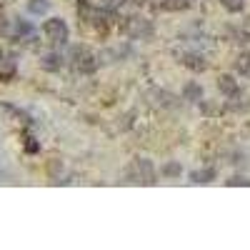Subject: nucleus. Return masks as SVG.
<instances>
[{"label": "nucleus", "mask_w": 250, "mask_h": 250, "mask_svg": "<svg viewBox=\"0 0 250 250\" xmlns=\"http://www.w3.org/2000/svg\"><path fill=\"white\" fill-rule=\"evenodd\" d=\"M128 183H140V185H155V168H153V163L150 160H145V158H135L130 163V168H128Z\"/></svg>", "instance_id": "1"}, {"label": "nucleus", "mask_w": 250, "mask_h": 250, "mask_svg": "<svg viewBox=\"0 0 250 250\" xmlns=\"http://www.w3.org/2000/svg\"><path fill=\"white\" fill-rule=\"evenodd\" d=\"M70 60H73L75 70H80V73H93V70L98 68L95 53H93L90 48H85V45H75V48L70 50Z\"/></svg>", "instance_id": "2"}, {"label": "nucleus", "mask_w": 250, "mask_h": 250, "mask_svg": "<svg viewBox=\"0 0 250 250\" xmlns=\"http://www.w3.org/2000/svg\"><path fill=\"white\" fill-rule=\"evenodd\" d=\"M43 33L45 38L50 40L53 45H62L68 40V25H65V20H60V18H50L43 23Z\"/></svg>", "instance_id": "3"}, {"label": "nucleus", "mask_w": 250, "mask_h": 250, "mask_svg": "<svg viewBox=\"0 0 250 250\" xmlns=\"http://www.w3.org/2000/svg\"><path fill=\"white\" fill-rule=\"evenodd\" d=\"M128 35L135 38V40H143V38H150L153 35V23L145 18H130L128 23Z\"/></svg>", "instance_id": "4"}, {"label": "nucleus", "mask_w": 250, "mask_h": 250, "mask_svg": "<svg viewBox=\"0 0 250 250\" xmlns=\"http://www.w3.org/2000/svg\"><path fill=\"white\" fill-rule=\"evenodd\" d=\"M218 88H220V93H223L225 98H238V95H240L238 83H235V78H230V75H220V78H218Z\"/></svg>", "instance_id": "5"}, {"label": "nucleus", "mask_w": 250, "mask_h": 250, "mask_svg": "<svg viewBox=\"0 0 250 250\" xmlns=\"http://www.w3.org/2000/svg\"><path fill=\"white\" fill-rule=\"evenodd\" d=\"M180 62H183V65H188L190 70H195V73H200V70L208 68V62H205V58L200 53H183L180 55Z\"/></svg>", "instance_id": "6"}, {"label": "nucleus", "mask_w": 250, "mask_h": 250, "mask_svg": "<svg viewBox=\"0 0 250 250\" xmlns=\"http://www.w3.org/2000/svg\"><path fill=\"white\" fill-rule=\"evenodd\" d=\"M193 0H160V10L165 13H178V10H185L190 8Z\"/></svg>", "instance_id": "7"}, {"label": "nucleus", "mask_w": 250, "mask_h": 250, "mask_svg": "<svg viewBox=\"0 0 250 250\" xmlns=\"http://www.w3.org/2000/svg\"><path fill=\"white\" fill-rule=\"evenodd\" d=\"M183 98L190 100V103H200L203 100V88L198 85V83H188L185 90H183Z\"/></svg>", "instance_id": "8"}, {"label": "nucleus", "mask_w": 250, "mask_h": 250, "mask_svg": "<svg viewBox=\"0 0 250 250\" xmlns=\"http://www.w3.org/2000/svg\"><path fill=\"white\" fill-rule=\"evenodd\" d=\"M28 10H30L33 15H45V13L50 10V3H48V0H30Z\"/></svg>", "instance_id": "9"}, {"label": "nucleus", "mask_w": 250, "mask_h": 250, "mask_svg": "<svg viewBox=\"0 0 250 250\" xmlns=\"http://www.w3.org/2000/svg\"><path fill=\"white\" fill-rule=\"evenodd\" d=\"M13 73H15V62L0 53V78H10Z\"/></svg>", "instance_id": "10"}, {"label": "nucleus", "mask_w": 250, "mask_h": 250, "mask_svg": "<svg viewBox=\"0 0 250 250\" xmlns=\"http://www.w3.org/2000/svg\"><path fill=\"white\" fill-rule=\"evenodd\" d=\"M213 178H215V170H213V168H205V170L190 173V180H193V183H210Z\"/></svg>", "instance_id": "11"}, {"label": "nucleus", "mask_w": 250, "mask_h": 250, "mask_svg": "<svg viewBox=\"0 0 250 250\" xmlns=\"http://www.w3.org/2000/svg\"><path fill=\"white\" fill-rule=\"evenodd\" d=\"M238 73L245 75V78H250V48L238 58Z\"/></svg>", "instance_id": "12"}, {"label": "nucleus", "mask_w": 250, "mask_h": 250, "mask_svg": "<svg viewBox=\"0 0 250 250\" xmlns=\"http://www.w3.org/2000/svg\"><path fill=\"white\" fill-rule=\"evenodd\" d=\"M60 65H62V58H60L58 53H50V55L43 58V68H45V70H58Z\"/></svg>", "instance_id": "13"}, {"label": "nucleus", "mask_w": 250, "mask_h": 250, "mask_svg": "<svg viewBox=\"0 0 250 250\" xmlns=\"http://www.w3.org/2000/svg\"><path fill=\"white\" fill-rule=\"evenodd\" d=\"M220 3L228 13H243L245 10V0H220Z\"/></svg>", "instance_id": "14"}, {"label": "nucleus", "mask_w": 250, "mask_h": 250, "mask_svg": "<svg viewBox=\"0 0 250 250\" xmlns=\"http://www.w3.org/2000/svg\"><path fill=\"white\" fill-rule=\"evenodd\" d=\"M180 173H183V165L180 163H165L163 165V175L165 178H178Z\"/></svg>", "instance_id": "15"}, {"label": "nucleus", "mask_w": 250, "mask_h": 250, "mask_svg": "<svg viewBox=\"0 0 250 250\" xmlns=\"http://www.w3.org/2000/svg\"><path fill=\"white\" fill-rule=\"evenodd\" d=\"M33 33V25L30 23H25V20H15V35H30Z\"/></svg>", "instance_id": "16"}, {"label": "nucleus", "mask_w": 250, "mask_h": 250, "mask_svg": "<svg viewBox=\"0 0 250 250\" xmlns=\"http://www.w3.org/2000/svg\"><path fill=\"white\" fill-rule=\"evenodd\" d=\"M228 185H250L248 178H233V180H228Z\"/></svg>", "instance_id": "17"}, {"label": "nucleus", "mask_w": 250, "mask_h": 250, "mask_svg": "<svg viewBox=\"0 0 250 250\" xmlns=\"http://www.w3.org/2000/svg\"><path fill=\"white\" fill-rule=\"evenodd\" d=\"M128 3H133V5H143L145 0H128Z\"/></svg>", "instance_id": "18"}]
</instances>
